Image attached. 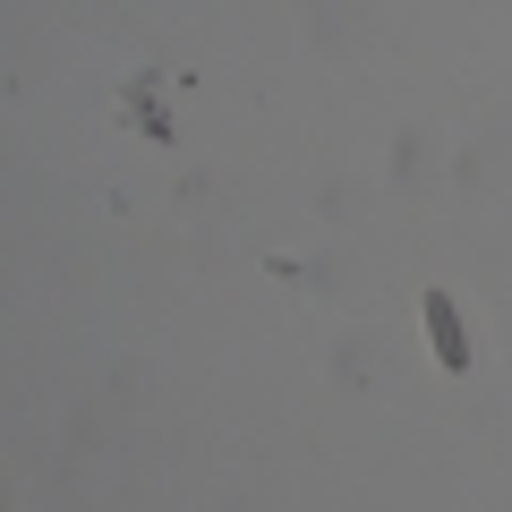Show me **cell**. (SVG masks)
Segmentation results:
<instances>
[{"instance_id": "1", "label": "cell", "mask_w": 512, "mask_h": 512, "mask_svg": "<svg viewBox=\"0 0 512 512\" xmlns=\"http://www.w3.org/2000/svg\"><path fill=\"white\" fill-rule=\"evenodd\" d=\"M427 342H436L444 367H470V342H461V316H453V299H444V291H427Z\"/></svg>"}]
</instances>
